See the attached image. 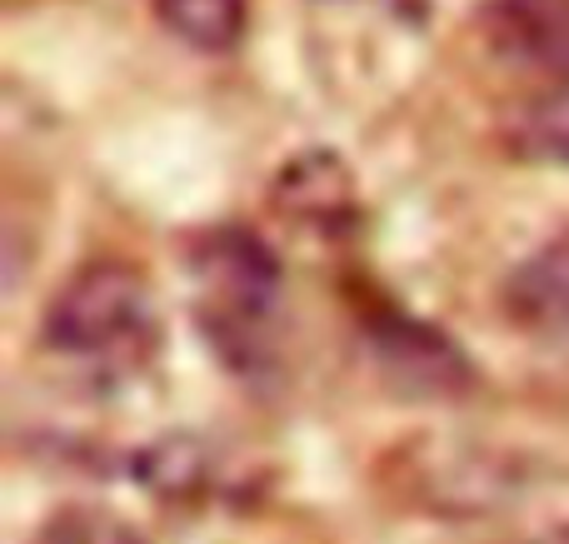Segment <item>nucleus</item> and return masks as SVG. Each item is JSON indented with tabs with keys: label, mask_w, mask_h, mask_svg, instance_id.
Returning a JSON list of instances; mask_svg holds the SVG:
<instances>
[{
	"label": "nucleus",
	"mask_w": 569,
	"mask_h": 544,
	"mask_svg": "<svg viewBox=\"0 0 569 544\" xmlns=\"http://www.w3.org/2000/svg\"><path fill=\"white\" fill-rule=\"evenodd\" d=\"M535 544H569V525L555 530V535H545V540H535Z\"/></svg>",
	"instance_id": "10"
},
{
	"label": "nucleus",
	"mask_w": 569,
	"mask_h": 544,
	"mask_svg": "<svg viewBox=\"0 0 569 544\" xmlns=\"http://www.w3.org/2000/svg\"><path fill=\"white\" fill-rule=\"evenodd\" d=\"M136 475L156 495H200L206 450H200V440H156V445L140 450Z\"/></svg>",
	"instance_id": "8"
},
{
	"label": "nucleus",
	"mask_w": 569,
	"mask_h": 544,
	"mask_svg": "<svg viewBox=\"0 0 569 544\" xmlns=\"http://www.w3.org/2000/svg\"><path fill=\"white\" fill-rule=\"evenodd\" d=\"M36 544H146V535L100 505H66L40 525Z\"/></svg>",
	"instance_id": "9"
},
{
	"label": "nucleus",
	"mask_w": 569,
	"mask_h": 544,
	"mask_svg": "<svg viewBox=\"0 0 569 544\" xmlns=\"http://www.w3.org/2000/svg\"><path fill=\"white\" fill-rule=\"evenodd\" d=\"M515 140H520V150L550 160V165H569V85L525 100L515 115Z\"/></svg>",
	"instance_id": "7"
},
{
	"label": "nucleus",
	"mask_w": 569,
	"mask_h": 544,
	"mask_svg": "<svg viewBox=\"0 0 569 544\" xmlns=\"http://www.w3.org/2000/svg\"><path fill=\"white\" fill-rule=\"evenodd\" d=\"M276 200L284 215L305 220L315 230H340L355 220V185L345 175V165L335 155H295L276 180Z\"/></svg>",
	"instance_id": "4"
},
{
	"label": "nucleus",
	"mask_w": 569,
	"mask_h": 544,
	"mask_svg": "<svg viewBox=\"0 0 569 544\" xmlns=\"http://www.w3.org/2000/svg\"><path fill=\"white\" fill-rule=\"evenodd\" d=\"M495 46L520 60H565L569 56V0H490Z\"/></svg>",
	"instance_id": "5"
},
{
	"label": "nucleus",
	"mask_w": 569,
	"mask_h": 544,
	"mask_svg": "<svg viewBox=\"0 0 569 544\" xmlns=\"http://www.w3.org/2000/svg\"><path fill=\"white\" fill-rule=\"evenodd\" d=\"M505 310L520 330L569 345V235L540 245L505 285Z\"/></svg>",
	"instance_id": "3"
},
{
	"label": "nucleus",
	"mask_w": 569,
	"mask_h": 544,
	"mask_svg": "<svg viewBox=\"0 0 569 544\" xmlns=\"http://www.w3.org/2000/svg\"><path fill=\"white\" fill-rule=\"evenodd\" d=\"M40 340L50 355L86 370H136L156 355L160 320L150 285L130 260H86L66 285L50 295Z\"/></svg>",
	"instance_id": "1"
},
{
	"label": "nucleus",
	"mask_w": 569,
	"mask_h": 544,
	"mask_svg": "<svg viewBox=\"0 0 569 544\" xmlns=\"http://www.w3.org/2000/svg\"><path fill=\"white\" fill-rule=\"evenodd\" d=\"M156 20L190 50H230L246 36V0H156Z\"/></svg>",
	"instance_id": "6"
},
{
	"label": "nucleus",
	"mask_w": 569,
	"mask_h": 544,
	"mask_svg": "<svg viewBox=\"0 0 569 544\" xmlns=\"http://www.w3.org/2000/svg\"><path fill=\"white\" fill-rule=\"evenodd\" d=\"M190 270H196L200 290V320H206L210 340L226 350L230 360H256L260 340H266L270 310L280 300V265L250 230H210L190 250Z\"/></svg>",
	"instance_id": "2"
}]
</instances>
